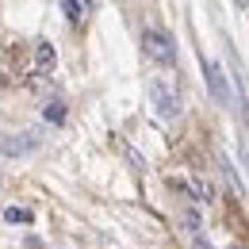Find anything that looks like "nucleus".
I'll return each mask as SVG.
<instances>
[{
  "mask_svg": "<svg viewBox=\"0 0 249 249\" xmlns=\"http://www.w3.org/2000/svg\"><path fill=\"white\" fill-rule=\"evenodd\" d=\"M142 46H146V54L161 65L177 62V42H173V35L157 31V27H146V31H142Z\"/></svg>",
  "mask_w": 249,
  "mask_h": 249,
  "instance_id": "f03ea898",
  "label": "nucleus"
},
{
  "mask_svg": "<svg viewBox=\"0 0 249 249\" xmlns=\"http://www.w3.org/2000/svg\"><path fill=\"white\" fill-rule=\"evenodd\" d=\"M150 100H154V107H157V115H161V119H177V115H180V100H177L173 81L154 77V81H150Z\"/></svg>",
  "mask_w": 249,
  "mask_h": 249,
  "instance_id": "f257e3e1",
  "label": "nucleus"
},
{
  "mask_svg": "<svg viewBox=\"0 0 249 249\" xmlns=\"http://www.w3.org/2000/svg\"><path fill=\"white\" fill-rule=\"evenodd\" d=\"M203 77H207V92H211V100H215V104H222V107H230V85H226L222 65L203 58Z\"/></svg>",
  "mask_w": 249,
  "mask_h": 249,
  "instance_id": "7ed1b4c3",
  "label": "nucleus"
},
{
  "mask_svg": "<svg viewBox=\"0 0 249 249\" xmlns=\"http://www.w3.org/2000/svg\"><path fill=\"white\" fill-rule=\"evenodd\" d=\"M4 222H31V211H27V207H8V211H4Z\"/></svg>",
  "mask_w": 249,
  "mask_h": 249,
  "instance_id": "423d86ee",
  "label": "nucleus"
},
{
  "mask_svg": "<svg viewBox=\"0 0 249 249\" xmlns=\"http://www.w3.org/2000/svg\"><path fill=\"white\" fill-rule=\"evenodd\" d=\"M242 161H246V169H249V134L242 138Z\"/></svg>",
  "mask_w": 249,
  "mask_h": 249,
  "instance_id": "1a4fd4ad",
  "label": "nucleus"
},
{
  "mask_svg": "<svg viewBox=\"0 0 249 249\" xmlns=\"http://www.w3.org/2000/svg\"><path fill=\"white\" fill-rule=\"evenodd\" d=\"M35 65H38V73H50V69L58 65V54H54L50 42H38V46H35Z\"/></svg>",
  "mask_w": 249,
  "mask_h": 249,
  "instance_id": "39448f33",
  "label": "nucleus"
},
{
  "mask_svg": "<svg viewBox=\"0 0 249 249\" xmlns=\"http://www.w3.org/2000/svg\"><path fill=\"white\" fill-rule=\"evenodd\" d=\"M38 138L35 134H0V154L4 157H23V154H35Z\"/></svg>",
  "mask_w": 249,
  "mask_h": 249,
  "instance_id": "20e7f679",
  "label": "nucleus"
},
{
  "mask_svg": "<svg viewBox=\"0 0 249 249\" xmlns=\"http://www.w3.org/2000/svg\"><path fill=\"white\" fill-rule=\"evenodd\" d=\"M85 8H89V4H77V0H65V4H62V12L69 16V19H81V12H85Z\"/></svg>",
  "mask_w": 249,
  "mask_h": 249,
  "instance_id": "6e6552de",
  "label": "nucleus"
},
{
  "mask_svg": "<svg viewBox=\"0 0 249 249\" xmlns=\"http://www.w3.org/2000/svg\"><path fill=\"white\" fill-rule=\"evenodd\" d=\"M234 249H238V246H234Z\"/></svg>",
  "mask_w": 249,
  "mask_h": 249,
  "instance_id": "9d476101",
  "label": "nucleus"
},
{
  "mask_svg": "<svg viewBox=\"0 0 249 249\" xmlns=\"http://www.w3.org/2000/svg\"><path fill=\"white\" fill-rule=\"evenodd\" d=\"M46 119H50V123H65V107L58 104V100H54V104H46Z\"/></svg>",
  "mask_w": 249,
  "mask_h": 249,
  "instance_id": "0eeeda50",
  "label": "nucleus"
}]
</instances>
